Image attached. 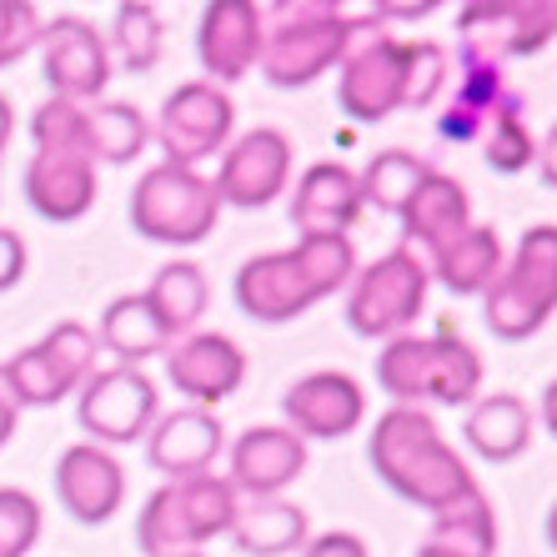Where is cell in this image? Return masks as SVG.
<instances>
[{
    "instance_id": "cell-1",
    "label": "cell",
    "mask_w": 557,
    "mask_h": 557,
    "mask_svg": "<svg viewBox=\"0 0 557 557\" xmlns=\"http://www.w3.org/2000/svg\"><path fill=\"white\" fill-rule=\"evenodd\" d=\"M351 272H357L351 236H297V247L261 251V257L242 261L232 297L242 317L261 326H282L307 317L317 301L347 292Z\"/></svg>"
},
{
    "instance_id": "cell-2",
    "label": "cell",
    "mask_w": 557,
    "mask_h": 557,
    "mask_svg": "<svg viewBox=\"0 0 557 557\" xmlns=\"http://www.w3.org/2000/svg\"><path fill=\"white\" fill-rule=\"evenodd\" d=\"M367 462L387 493H397L403 503L422 507L432 518L478 487V478L467 472L453 442L437 432L428 407H387L376 417L372 437H367Z\"/></svg>"
},
{
    "instance_id": "cell-3",
    "label": "cell",
    "mask_w": 557,
    "mask_h": 557,
    "mask_svg": "<svg viewBox=\"0 0 557 557\" xmlns=\"http://www.w3.org/2000/svg\"><path fill=\"white\" fill-rule=\"evenodd\" d=\"M367 11H351L337 0H272L261 5V55L257 71L276 91H297L317 76L337 71L351 30Z\"/></svg>"
},
{
    "instance_id": "cell-4",
    "label": "cell",
    "mask_w": 557,
    "mask_h": 557,
    "mask_svg": "<svg viewBox=\"0 0 557 557\" xmlns=\"http://www.w3.org/2000/svg\"><path fill=\"white\" fill-rule=\"evenodd\" d=\"M376 387L392 397V407H472L482 392V357L462 337H392L376 351Z\"/></svg>"
},
{
    "instance_id": "cell-5",
    "label": "cell",
    "mask_w": 557,
    "mask_h": 557,
    "mask_svg": "<svg viewBox=\"0 0 557 557\" xmlns=\"http://www.w3.org/2000/svg\"><path fill=\"white\" fill-rule=\"evenodd\" d=\"M236 487L216 472L166 482L136 512V553L141 557H191L226 537L236 518Z\"/></svg>"
},
{
    "instance_id": "cell-6",
    "label": "cell",
    "mask_w": 557,
    "mask_h": 557,
    "mask_svg": "<svg viewBox=\"0 0 557 557\" xmlns=\"http://www.w3.org/2000/svg\"><path fill=\"white\" fill-rule=\"evenodd\" d=\"M557 307V226H528L497 282L482 292V322L497 342H532Z\"/></svg>"
},
{
    "instance_id": "cell-7",
    "label": "cell",
    "mask_w": 557,
    "mask_h": 557,
    "mask_svg": "<svg viewBox=\"0 0 557 557\" xmlns=\"http://www.w3.org/2000/svg\"><path fill=\"white\" fill-rule=\"evenodd\" d=\"M428 267L412 247H392L376 261L357 267L347 282V301H342V317L362 342H392L407 337L412 322L428 311Z\"/></svg>"
},
{
    "instance_id": "cell-8",
    "label": "cell",
    "mask_w": 557,
    "mask_h": 557,
    "mask_svg": "<svg viewBox=\"0 0 557 557\" xmlns=\"http://www.w3.org/2000/svg\"><path fill=\"white\" fill-rule=\"evenodd\" d=\"M131 232L156 242V247H196L216 232L221 221V196L201 171L186 166H151L136 176L126 201Z\"/></svg>"
},
{
    "instance_id": "cell-9",
    "label": "cell",
    "mask_w": 557,
    "mask_h": 557,
    "mask_svg": "<svg viewBox=\"0 0 557 557\" xmlns=\"http://www.w3.org/2000/svg\"><path fill=\"white\" fill-rule=\"evenodd\" d=\"M403 65H407V40L392 36V26L376 11H367L337 61L342 116H351L357 126H376L392 111H403Z\"/></svg>"
},
{
    "instance_id": "cell-10",
    "label": "cell",
    "mask_w": 557,
    "mask_h": 557,
    "mask_svg": "<svg viewBox=\"0 0 557 557\" xmlns=\"http://www.w3.org/2000/svg\"><path fill=\"white\" fill-rule=\"evenodd\" d=\"M96 357H101V342L86 322H55L40 342H30L26 351H15L5 367V382H11L21 412L26 407H55L65 403L71 392H81V382L96 372Z\"/></svg>"
},
{
    "instance_id": "cell-11",
    "label": "cell",
    "mask_w": 557,
    "mask_h": 557,
    "mask_svg": "<svg viewBox=\"0 0 557 557\" xmlns=\"http://www.w3.org/2000/svg\"><path fill=\"white\" fill-rule=\"evenodd\" d=\"M156 417H161V392L141 367H96L76 392V422L96 447L146 442Z\"/></svg>"
},
{
    "instance_id": "cell-12",
    "label": "cell",
    "mask_w": 557,
    "mask_h": 557,
    "mask_svg": "<svg viewBox=\"0 0 557 557\" xmlns=\"http://www.w3.org/2000/svg\"><path fill=\"white\" fill-rule=\"evenodd\" d=\"M553 30H557L553 0H487V5L457 11V36H462L457 55L507 71V61H528V55L547 51Z\"/></svg>"
},
{
    "instance_id": "cell-13",
    "label": "cell",
    "mask_w": 557,
    "mask_h": 557,
    "mask_svg": "<svg viewBox=\"0 0 557 557\" xmlns=\"http://www.w3.org/2000/svg\"><path fill=\"white\" fill-rule=\"evenodd\" d=\"M236 131V106L232 96L211 86V81H182L176 91L161 101L151 136L166 151V166H186L196 171V161L226 151Z\"/></svg>"
},
{
    "instance_id": "cell-14",
    "label": "cell",
    "mask_w": 557,
    "mask_h": 557,
    "mask_svg": "<svg viewBox=\"0 0 557 557\" xmlns=\"http://www.w3.org/2000/svg\"><path fill=\"white\" fill-rule=\"evenodd\" d=\"M40 76L51 86L55 101L86 106L101 101V91L111 86V51H106V36L81 21V15H55L40 26Z\"/></svg>"
},
{
    "instance_id": "cell-15",
    "label": "cell",
    "mask_w": 557,
    "mask_h": 557,
    "mask_svg": "<svg viewBox=\"0 0 557 557\" xmlns=\"http://www.w3.org/2000/svg\"><path fill=\"white\" fill-rule=\"evenodd\" d=\"M211 186H216L221 207H242V211L272 207L276 196L292 186V141H286V131L257 126L247 136H236L221 151V166Z\"/></svg>"
},
{
    "instance_id": "cell-16",
    "label": "cell",
    "mask_w": 557,
    "mask_h": 557,
    "mask_svg": "<svg viewBox=\"0 0 557 557\" xmlns=\"http://www.w3.org/2000/svg\"><path fill=\"white\" fill-rule=\"evenodd\" d=\"M51 487L65 518L81 522V528H101L126 503V467L96 442H76L55 457Z\"/></svg>"
},
{
    "instance_id": "cell-17",
    "label": "cell",
    "mask_w": 557,
    "mask_h": 557,
    "mask_svg": "<svg viewBox=\"0 0 557 557\" xmlns=\"http://www.w3.org/2000/svg\"><path fill=\"white\" fill-rule=\"evenodd\" d=\"M166 382L182 392L191 407L211 412L247 382V351L226 332H191V337L166 347Z\"/></svg>"
},
{
    "instance_id": "cell-18",
    "label": "cell",
    "mask_w": 557,
    "mask_h": 557,
    "mask_svg": "<svg viewBox=\"0 0 557 557\" xmlns=\"http://www.w3.org/2000/svg\"><path fill=\"white\" fill-rule=\"evenodd\" d=\"M282 417H286V432H297L301 442L307 437L337 442L362 428L367 392L347 372H311L282 392Z\"/></svg>"
},
{
    "instance_id": "cell-19",
    "label": "cell",
    "mask_w": 557,
    "mask_h": 557,
    "mask_svg": "<svg viewBox=\"0 0 557 557\" xmlns=\"http://www.w3.org/2000/svg\"><path fill=\"white\" fill-rule=\"evenodd\" d=\"M221 453H226V428H221L216 412H201V407L161 412L146 432V462L166 482L201 478V472L216 467Z\"/></svg>"
},
{
    "instance_id": "cell-20",
    "label": "cell",
    "mask_w": 557,
    "mask_h": 557,
    "mask_svg": "<svg viewBox=\"0 0 557 557\" xmlns=\"http://www.w3.org/2000/svg\"><path fill=\"white\" fill-rule=\"evenodd\" d=\"M196 55H201V71H207L211 86H232V81L251 76L261 55V5L251 0H216L201 11V26H196Z\"/></svg>"
},
{
    "instance_id": "cell-21",
    "label": "cell",
    "mask_w": 557,
    "mask_h": 557,
    "mask_svg": "<svg viewBox=\"0 0 557 557\" xmlns=\"http://www.w3.org/2000/svg\"><path fill=\"white\" fill-rule=\"evenodd\" d=\"M26 201L40 221H51V226H71L81 221L86 211L96 207V161L86 151H30L26 161Z\"/></svg>"
},
{
    "instance_id": "cell-22",
    "label": "cell",
    "mask_w": 557,
    "mask_h": 557,
    "mask_svg": "<svg viewBox=\"0 0 557 557\" xmlns=\"http://www.w3.org/2000/svg\"><path fill=\"white\" fill-rule=\"evenodd\" d=\"M226 462L236 497H282L307 472V442L286 428H251L226 447Z\"/></svg>"
},
{
    "instance_id": "cell-23",
    "label": "cell",
    "mask_w": 557,
    "mask_h": 557,
    "mask_svg": "<svg viewBox=\"0 0 557 557\" xmlns=\"http://www.w3.org/2000/svg\"><path fill=\"white\" fill-rule=\"evenodd\" d=\"M292 226L301 236H347L362 216V191H357V171L342 161H317L297 176L292 207H286Z\"/></svg>"
},
{
    "instance_id": "cell-24",
    "label": "cell",
    "mask_w": 557,
    "mask_h": 557,
    "mask_svg": "<svg viewBox=\"0 0 557 557\" xmlns=\"http://www.w3.org/2000/svg\"><path fill=\"white\" fill-rule=\"evenodd\" d=\"M503 261H507V251H503V242H497V232L472 221L453 242H442L432 257H422V267H428L432 282H442L453 297H482V292L497 282Z\"/></svg>"
},
{
    "instance_id": "cell-25",
    "label": "cell",
    "mask_w": 557,
    "mask_h": 557,
    "mask_svg": "<svg viewBox=\"0 0 557 557\" xmlns=\"http://www.w3.org/2000/svg\"><path fill=\"white\" fill-rule=\"evenodd\" d=\"M403 236L407 247H422L432 257V251L442 247V242H453L462 226H472V196H467V186L457 182V176H447V171H432L428 182L412 191V201L403 207Z\"/></svg>"
},
{
    "instance_id": "cell-26",
    "label": "cell",
    "mask_w": 557,
    "mask_h": 557,
    "mask_svg": "<svg viewBox=\"0 0 557 557\" xmlns=\"http://www.w3.org/2000/svg\"><path fill=\"white\" fill-rule=\"evenodd\" d=\"M226 537L236 543V553L247 557H286L307 547L311 522L307 507L286 503V497H242Z\"/></svg>"
},
{
    "instance_id": "cell-27",
    "label": "cell",
    "mask_w": 557,
    "mask_h": 557,
    "mask_svg": "<svg viewBox=\"0 0 557 557\" xmlns=\"http://www.w3.org/2000/svg\"><path fill=\"white\" fill-rule=\"evenodd\" d=\"M462 442L482 462H518L532 447V407L518 392H487L467 407Z\"/></svg>"
},
{
    "instance_id": "cell-28",
    "label": "cell",
    "mask_w": 557,
    "mask_h": 557,
    "mask_svg": "<svg viewBox=\"0 0 557 557\" xmlns=\"http://www.w3.org/2000/svg\"><path fill=\"white\" fill-rule=\"evenodd\" d=\"M96 342H101V351L116 357V367H141L146 357H166L171 332L156 322L141 292H126V297L106 301L101 322H96Z\"/></svg>"
},
{
    "instance_id": "cell-29",
    "label": "cell",
    "mask_w": 557,
    "mask_h": 557,
    "mask_svg": "<svg viewBox=\"0 0 557 557\" xmlns=\"http://www.w3.org/2000/svg\"><path fill=\"white\" fill-rule=\"evenodd\" d=\"M422 543L437 547V553H453V557H493L497 553L493 497L482 493V487H472V493H462L457 503H447L437 518H432Z\"/></svg>"
},
{
    "instance_id": "cell-30",
    "label": "cell",
    "mask_w": 557,
    "mask_h": 557,
    "mask_svg": "<svg viewBox=\"0 0 557 557\" xmlns=\"http://www.w3.org/2000/svg\"><path fill=\"white\" fill-rule=\"evenodd\" d=\"M141 297H146V307L156 311V322L171 332V342H176L182 332H191V326L201 322V311H207V301H211V286L196 261L176 257V261H166V267H156L151 286H146Z\"/></svg>"
},
{
    "instance_id": "cell-31",
    "label": "cell",
    "mask_w": 557,
    "mask_h": 557,
    "mask_svg": "<svg viewBox=\"0 0 557 557\" xmlns=\"http://www.w3.org/2000/svg\"><path fill=\"white\" fill-rule=\"evenodd\" d=\"M428 156H412L403 146L392 151H376L362 171H357V191H362V211H376V216H403V207L412 201V191L432 176Z\"/></svg>"
},
{
    "instance_id": "cell-32",
    "label": "cell",
    "mask_w": 557,
    "mask_h": 557,
    "mask_svg": "<svg viewBox=\"0 0 557 557\" xmlns=\"http://www.w3.org/2000/svg\"><path fill=\"white\" fill-rule=\"evenodd\" d=\"M86 141H91L96 166H131L151 141V121L131 101L86 106Z\"/></svg>"
},
{
    "instance_id": "cell-33",
    "label": "cell",
    "mask_w": 557,
    "mask_h": 557,
    "mask_svg": "<svg viewBox=\"0 0 557 557\" xmlns=\"http://www.w3.org/2000/svg\"><path fill=\"white\" fill-rule=\"evenodd\" d=\"M106 51H111V61H121V71H131V76L156 71V61H161V51H166V21H161V11L146 5V0L116 5Z\"/></svg>"
},
{
    "instance_id": "cell-34",
    "label": "cell",
    "mask_w": 557,
    "mask_h": 557,
    "mask_svg": "<svg viewBox=\"0 0 557 557\" xmlns=\"http://www.w3.org/2000/svg\"><path fill=\"white\" fill-rule=\"evenodd\" d=\"M453 81V61L437 40H407V65H403V111H428Z\"/></svg>"
},
{
    "instance_id": "cell-35",
    "label": "cell",
    "mask_w": 557,
    "mask_h": 557,
    "mask_svg": "<svg viewBox=\"0 0 557 557\" xmlns=\"http://www.w3.org/2000/svg\"><path fill=\"white\" fill-rule=\"evenodd\" d=\"M482 156H487V166H493L497 176H518V171H528L532 161H537V136H532L528 116L512 111V116L487 121V131H482Z\"/></svg>"
},
{
    "instance_id": "cell-36",
    "label": "cell",
    "mask_w": 557,
    "mask_h": 557,
    "mask_svg": "<svg viewBox=\"0 0 557 557\" xmlns=\"http://www.w3.org/2000/svg\"><path fill=\"white\" fill-rule=\"evenodd\" d=\"M30 141L36 151H86L91 156V141H86V106L71 101H40L30 111Z\"/></svg>"
},
{
    "instance_id": "cell-37",
    "label": "cell",
    "mask_w": 557,
    "mask_h": 557,
    "mask_svg": "<svg viewBox=\"0 0 557 557\" xmlns=\"http://www.w3.org/2000/svg\"><path fill=\"white\" fill-rule=\"evenodd\" d=\"M40 543V503L26 487H0V557H26Z\"/></svg>"
},
{
    "instance_id": "cell-38",
    "label": "cell",
    "mask_w": 557,
    "mask_h": 557,
    "mask_svg": "<svg viewBox=\"0 0 557 557\" xmlns=\"http://www.w3.org/2000/svg\"><path fill=\"white\" fill-rule=\"evenodd\" d=\"M40 11L30 0H0V71L40 46Z\"/></svg>"
},
{
    "instance_id": "cell-39",
    "label": "cell",
    "mask_w": 557,
    "mask_h": 557,
    "mask_svg": "<svg viewBox=\"0 0 557 557\" xmlns=\"http://www.w3.org/2000/svg\"><path fill=\"white\" fill-rule=\"evenodd\" d=\"M26 242H21V232H11V226H0V292H11V286L26 282Z\"/></svg>"
},
{
    "instance_id": "cell-40",
    "label": "cell",
    "mask_w": 557,
    "mask_h": 557,
    "mask_svg": "<svg viewBox=\"0 0 557 557\" xmlns=\"http://www.w3.org/2000/svg\"><path fill=\"white\" fill-rule=\"evenodd\" d=\"M482 131H487V121L472 116V111H467V106H457V101L437 116V136H442V141H478Z\"/></svg>"
},
{
    "instance_id": "cell-41",
    "label": "cell",
    "mask_w": 557,
    "mask_h": 557,
    "mask_svg": "<svg viewBox=\"0 0 557 557\" xmlns=\"http://www.w3.org/2000/svg\"><path fill=\"white\" fill-rule=\"evenodd\" d=\"M301 557H367V543L357 532H322V537H307Z\"/></svg>"
},
{
    "instance_id": "cell-42",
    "label": "cell",
    "mask_w": 557,
    "mask_h": 557,
    "mask_svg": "<svg viewBox=\"0 0 557 557\" xmlns=\"http://www.w3.org/2000/svg\"><path fill=\"white\" fill-rule=\"evenodd\" d=\"M15 428H21V403H15L11 382H5V367H0V447L15 437Z\"/></svg>"
},
{
    "instance_id": "cell-43",
    "label": "cell",
    "mask_w": 557,
    "mask_h": 557,
    "mask_svg": "<svg viewBox=\"0 0 557 557\" xmlns=\"http://www.w3.org/2000/svg\"><path fill=\"white\" fill-rule=\"evenodd\" d=\"M11 131H15V116H11V101L0 96V156H5V146H11Z\"/></svg>"
},
{
    "instance_id": "cell-44",
    "label": "cell",
    "mask_w": 557,
    "mask_h": 557,
    "mask_svg": "<svg viewBox=\"0 0 557 557\" xmlns=\"http://www.w3.org/2000/svg\"><path fill=\"white\" fill-rule=\"evenodd\" d=\"M537 156H543V186H553V131H543V141H537Z\"/></svg>"
},
{
    "instance_id": "cell-45",
    "label": "cell",
    "mask_w": 557,
    "mask_h": 557,
    "mask_svg": "<svg viewBox=\"0 0 557 557\" xmlns=\"http://www.w3.org/2000/svg\"><path fill=\"white\" fill-rule=\"evenodd\" d=\"M417 557H453V553H437V547H428V543H422V547H417Z\"/></svg>"
},
{
    "instance_id": "cell-46",
    "label": "cell",
    "mask_w": 557,
    "mask_h": 557,
    "mask_svg": "<svg viewBox=\"0 0 557 557\" xmlns=\"http://www.w3.org/2000/svg\"><path fill=\"white\" fill-rule=\"evenodd\" d=\"M191 557H207V553H191Z\"/></svg>"
}]
</instances>
